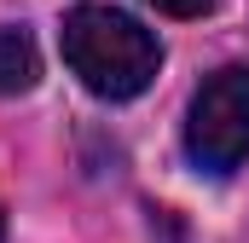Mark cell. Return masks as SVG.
Returning <instances> with one entry per match:
<instances>
[{
    "label": "cell",
    "instance_id": "1",
    "mask_svg": "<svg viewBox=\"0 0 249 243\" xmlns=\"http://www.w3.org/2000/svg\"><path fill=\"white\" fill-rule=\"evenodd\" d=\"M58 41H64V64L75 69V81L93 99H110V104L139 99L157 81V64H162L157 35L116 6H75L64 17Z\"/></svg>",
    "mask_w": 249,
    "mask_h": 243
},
{
    "label": "cell",
    "instance_id": "2",
    "mask_svg": "<svg viewBox=\"0 0 249 243\" xmlns=\"http://www.w3.org/2000/svg\"><path fill=\"white\" fill-rule=\"evenodd\" d=\"M186 156L203 174H232L249 156V64L214 69L186 110Z\"/></svg>",
    "mask_w": 249,
    "mask_h": 243
},
{
    "label": "cell",
    "instance_id": "3",
    "mask_svg": "<svg viewBox=\"0 0 249 243\" xmlns=\"http://www.w3.org/2000/svg\"><path fill=\"white\" fill-rule=\"evenodd\" d=\"M41 81V47L23 23H0V99H18Z\"/></svg>",
    "mask_w": 249,
    "mask_h": 243
},
{
    "label": "cell",
    "instance_id": "4",
    "mask_svg": "<svg viewBox=\"0 0 249 243\" xmlns=\"http://www.w3.org/2000/svg\"><path fill=\"white\" fill-rule=\"evenodd\" d=\"M145 6H157V12H168V17H203V12H214L220 0H145Z\"/></svg>",
    "mask_w": 249,
    "mask_h": 243
},
{
    "label": "cell",
    "instance_id": "5",
    "mask_svg": "<svg viewBox=\"0 0 249 243\" xmlns=\"http://www.w3.org/2000/svg\"><path fill=\"white\" fill-rule=\"evenodd\" d=\"M0 238H6V214H0Z\"/></svg>",
    "mask_w": 249,
    "mask_h": 243
}]
</instances>
